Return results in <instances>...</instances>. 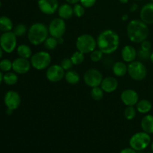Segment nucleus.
Instances as JSON below:
<instances>
[{"label": "nucleus", "mask_w": 153, "mask_h": 153, "mask_svg": "<svg viewBox=\"0 0 153 153\" xmlns=\"http://www.w3.org/2000/svg\"><path fill=\"white\" fill-rule=\"evenodd\" d=\"M97 47L104 53L111 55L117 50L120 45V37L111 29H106L100 33L97 38Z\"/></svg>", "instance_id": "obj_1"}, {"label": "nucleus", "mask_w": 153, "mask_h": 153, "mask_svg": "<svg viewBox=\"0 0 153 153\" xmlns=\"http://www.w3.org/2000/svg\"><path fill=\"white\" fill-rule=\"evenodd\" d=\"M128 38L134 43H140L147 40L149 30L147 24L141 19H132L128 23L126 27Z\"/></svg>", "instance_id": "obj_2"}, {"label": "nucleus", "mask_w": 153, "mask_h": 153, "mask_svg": "<svg viewBox=\"0 0 153 153\" xmlns=\"http://www.w3.org/2000/svg\"><path fill=\"white\" fill-rule=\"evenodd\" d=\"M48 27L43 22H34L29 27L27 33L28 41L34 46H39L44 43L49 37Z\"/></svg>", "instance_id": "obj_3"}, {"label": "nucleus", "mask_w": 153, "mask_h": 153, "mask_svg": "<svg viewBox=\"0 0 153 153\" xmlns=\"http://www.w3.org/2000/svg\"><path fill=\"white\" fill-rule=\"evenodd\" d=\"M76 46L78 51L83 54H89L97 49V39L89 34H83L79 35L76 39Z\"/></svg>", "instance_id": "obj_4"}, {"label": "nucleus", "mask_w": 153, "mask_h": 153, "mask_svg": "<svg viewBox=\"0 0 153 153\" xmlns=\"http://www.w3.org/2000/svg\"><path fill=\"white\" fill-rule=\"evenodd\" d=\"M31 67L37 70L47 69L52 62L51 55L46 51H39L32 55L30 58Z\"/></svg>", "instance_id": "obj_5"}, {"label": "nucleus", "mask_w": 153, "mask_h": 153, "mask_svg": "<svg viewBox=\"0 0 153 153\" xmlns=\"http://www.w3.org/2000/svg\"><path fill=\"white\" fill-rule=\"evenodd\" d=\"M150 143V135L143 131L134 134L129 140L130 147L133 148L136 151L144 150L149 146Z\"/></svg>", "instance_id": "obj_6"}, {"label": "nucleus", "mask_w": 153, "mask_h": 153, "mask_svg": "<svg viewBox=\"0 0 153 153\" xmlns=\"http://www.w3.org/2000/svg\"><path fill=\"white\" fill-rule=\"evenodd\" d=\"M128 74L133 80L140 82L147 76V69L140 61H134L128 64Z\"/></svg>", "instance_id": "obj_7"}, {"label": "nucleus", "mask_w": 153, "mask_h": 153, "mask_svg": "<svg viewBox=\"0 0 153 153\" xmlns=\"http://www.w3.org/2000/svg\"><path fill=\"white\" fill-rule=\"evenodd\" d=\"M0 46L4 52L12 53L17 47V37L12 31L3 32L0 35Z\"/></svg>", "instance_id": "obj_8"}, {"label": "nucleus", "mask_w": 153, "mask_h": 153, "mask_svg": "<svg viewBox=\"0 0 153 153\" xmlns=\"http://www.w3.org/2000/svg\"><path fill=\"white\" fill-rule=\"evenodd\" d=\"M84 82L87 86L93 88L100 86L103 79L102 73L96 68L88 69L83 76Z\"/></svg>", "instance_id": "obj_9"}, {"label": "nucleus", "mask_w": 153, "mask_h": 153, "mask_svg": "<svg viewBox=\"0 0 153 153\" xmlns=\"http://www.w3.org/2000/svg\"><path fill=\"white\" fill-rule=\"evenodd\" d=\"M48 29H49V35L52 37L57 39L62 37L65 34L67 29L65 20L60 17L55 18L49 22Z\"/></svg>", "instance_id": "obj_10"}, {"label": "nucleus", "mask_w": 153, "mask_h": 153, "mask_svg": "<svg viewBox=\"0 0 153 153\" xmlns=\"http://www.w3.org/2000/svg\"><path fill=\"white\" fill-rule=\"evenodd\" d=\"M66 71L61 67L59 64H53L50 65L46 72V77L50 82L57 83L64 79Z\"/></svg>", "instance_id": "obj_11"}, {"label": "nucleus", "mask_w": 153, "mask_h": 153, "mask_svg": "<svg viewBox=\"0 0 153 153\" xmlns=\"http://www.w3.org/2000/svg\"><path fill=\"white\" fill-rule=\"evenodd\" d=\"M4 103L7 109L15 111L20 106L21 97L19 93L15 91H9L4 97Z\"/></svg>", "instance_id": "obj_12"}, {"label": "nucleus", "mask_w": 153, "mask_h": 153, "mask_svg": "<svg viewBox=\"0 0 153 153\" xmlns=\"http://www.w3.org/2000/svg\"><path fill=\"white\" fill-rule=\"evenodd\" d=\"M38 8L46 15H52L58 11L59 7L58 0H38Z\"/></svg>", "instance_id": "obj_13"}, {"label": "nucleus", "mask_w": 153, "mask_h": 153, "mask_svg": "<svg viewBox=\"0 0 153 153\" xmlns=\"http://www.w3.org/2000/svg\"><path fill=\"white\" fill-rule=\"evenodd\" d=\"M31 64L29 60L20 57L15 58L12 64V70L16 74L19 75H23L28 73L31 70Z\"/></svg>", "instance_id": "obj_14"}, {"label": "nucleus", "mask_w": 153, "mask_h": 153, "mask_svg": "<svg viewBox=\"0 0 153 153\" xmlns=\"http://www.w3.org/2000/svg\"><path fill=\"white\" fill-rule=\"evenodd\" d=\"M120 99L126 106H135L139 101V96L134 90L126 89L121 93Z\"/></svg>", "instance_id": "obj_15"}, {"label": "nucleus", "mask_w": 153, "mask_h": 153, "mask_svg": "<svg viewBox=\"0 0 153 153\" xmlns=\"http://www.w3.org/2000/svg\"><path fill=\"white\" fill-rule=\"evenodd\" d=\"M118 85H119V82L116 78L114 76H107V77L103 78L100 87L105 93L111 94V93L114 92L117 89Z\"/></svg>", "instance_id": "obj_16"}, {"label": "nucleus", "mask_w": 153, "mask_h": 153, "mask_svg": "<svg viewBox=\"0 0 153 153\" xmlns=\"http://www.w3.org/2000/svg\"><path fill=\"white\" fill-rule=\"evenodd\" d=\"M140 19L147 25L153 24V2L144 4L140 9Z\"/></svg>", "instance_id": "obj_17"}, {"label": "nucleus", "mask_w": 153, "mask_h": 153, "mask_svg": "<svg viewBox=\"0 0 153 153\" xmlns=\"http://www.w3.org/2000/svg\"><path fill=\"white\" fill-rule=\"evenodd\" d=\"M121 57L124 62L129 64L135 61L137 57V52L134 46L131 45H126L122 49Z\"/></svg>", "instance_id": "obj_18"}, {"label": "nucleus", "mask_w": 153, "mask_h": 153, "mask_svg": "<svg viewBox=\"0 0 153 153\" xmlns=\"http://www.w3.org/2000/svg\"><path fill=\"white\" fill-rule=\"evenodd\" d=\"M58 16L61 19L67 20L70 19L73 16V7H72V4L68 3H64L61 4L58 9Z\"/></svg>", "instance_id": "obj_19"}, {"label": "nucleus", "mask_w": 153, "mask_h": 153, "mask_svg": "<svg viewBox=\"0 0 153 153\" xmlns=\"http://www.w3.org/2000/svg\"><path fill=\"white\" fill-rule=\"evenodd\" d=\"M112 72L117 77H123L128 73V65L124 61H117L112 66Z\"/></svg>", "instance_id": "obj_20"}, {"label": "nucleus", "mask_w": 153, "mask_h": 153, "mask_svg": "<svg viewBox=\"0 0 153 153\" xmlns=\"http://www.w3.org/2000/svg\"><path fill=\"white\" fill-rule=\"evenodd\" d=\"M140 127L145 132L149 134H153V115H145L140 121Z\"/></svg>", "instance_id": "obj_21"}, {"label": "nucleus", "mask_w": 153, "mask_h": 153, "mask_svg": "<svg viewBox=\"0 0 153 153\" xmlns=\"http://www.w3.org/2000/svg\"><path fill=\"white\" fill-rule=\"evenodd\" d=\"M135 106L137 111L140 114H147L152 108V102L145 99L139 100Z\"/></svg>", "instance_id": "obj_22"}, {"label": "nucleus", "mask_w": 153, "mask_h": 153, "mask_svg": "<svg viewBox=\"0 0 153 153\" xmlns=\"http://www.w3.org/2000/svg\"><path fill=\"white\" fill-rule=\"evenodd\" d=\"M64 79L66 82L71 85H77L80 82V75L79 73L73 70H70L68 71H66L65 76H64Z\"/></svg>", "instance_id": "obj_23"}, {"label": "nucleus", "mask_w": 153, "mask_h": 153, "mask_svg": "<svg viewBox=\"0 0 153 153\" xmlns=\"http://www.w3.org/2000/svg\"><path fill=\"white\" fill-rule=\"evenodd\" d=\"M13 28V22L8 16H0V31L2 32H7V31H11Z\"/></svg>", "instance_id": "obj_24"}, {"label": "nucleus", "mask_w": 153, "mask_h": 153, "mask_svg": "<svg viewBox=\"0 0 153 153\" xmlns=\"http://www.w3.org/2000/svg\"><path fill=\"white\" fill-rule=\"evenodd\" d=\"M16 52L19 57L26 59H30L32 56V51L31 47L26 44H21L16 47Z\"/></svg>", "instance_id": "obj_25"}, {"label": "nucleus", "mask_w": 153, "mask_h": 153, "mask_svg": "<svg viewBox=\"0 0 153 153\" xmlns=\"http://www.w3.org/2000/svg\"><path fill=\"white\" fill-rule=\"evenodd\" d=\"M18 82V76L15 72L9 71L3 75V82L8 86H13Z\"/></svg>", "instance_id": "obj_26"}, {"label": "nucleus", "mask_w": 153, "mask_h": 153, "mask_svg": "<svg viewBox=\"0 0 153 153\" xmlns=\"http://www.w3.org/2000/svg\"><path fill=\"white\" fill-rule=\"evenodd\" d=\"M104 93L105 92L100 86L93 88L91 91V98L95 101H100L102 100L103 97H104Z\"/></svg>", "instance_id": "obj_27"}, {"label": "nucleus", "mask_w": 153, "mask_h": 153, "mask_svg": "<svg viewBox=\"0 0 153 153\" xmlns=\"http://www.w3.org/2000/svg\"><path fill=\"white\" fill-rule=\"evenodd\" d=\"M43 44H44L45 48H46L47 50H49V51H52V50H54V49H55L57 48V46L59 45L58 44V39L55 38V37H52V36L48 37L47 39L44 41Z\"/></svg>", "instance_id": "obj_28"}, {"label": "nucleus", "mask_w": 153, "mask_h": 153, "mask_svg": "<svg viewBox=\"0 0 153 153\" xmlns=\"http://www.w3.org/2000/svg\"><path fill=\"white\" fill-rule=\"evenodd\" d=\"M28 28H27L26 25H24V24L22 23H20V24H18V25H16V26L13 27L12 31H13V34H14L16 37H22V36L25 35V34H27V33H28Z\"/></svg>", "instance_id": "obj_29"}, {"label": "nucleus", "mask_w": 153, "mask_h": 153, "mask_svg": "<svg viewBox=\"0 0 153 153\" xmlns=\"http://www.w3.org/2000/svg\"><path fill=\"white\" fill-rule=\"evenodd\" d=\"M70 58H71L72 62L73 63L74 65H80L85 61V54L77 50L75 52H73Z\"/></svg>", "instance_id": "obj_30"}, {"label": "nucleus", "mask_w": 153, "mask_h": 153, "mask_svg": "<svg viewBox=\"0 0 153 153\" xmlns=\"http://www.w3.org/2000/svg\"><path fill=\"white\" fill-rule=\"evenodd\" d=\"M123 114L126 119L128 120H132L137 114V109L134 106H126Z\"/></svg>", "instance_id": "obj_31"}, {"label": "nucleus", "mask_w": 153, "mask_h": 153, "mask_svg": "<svg viewBox=\"0 0 153 153\" xmlns=\"http://www.w3.org/2000/svg\"><path fill=\"white\" fill-rule=\"evenodd\" d=\"M12 64L13 61L7 58H3L0 60V70L2 73H7L12 70Z\"/></svg>", "instance_id": "obj_32"}, {"label": "nucleus", "mask_w": 153, "mask_h": 153, "mask_svg": "<svg viewBox=\"0 0 153 153\" xmlns=\"http://www.w3.org/2000/svg\"><path fill=\"white\" fill-rule=\"evenodd\" d=\"M103 55H104V53L101 50H100L99 49H96L90 53V58L93 62L97 63L102 61V59L103 58Z\"/></svg>", "instance_id": "obj_33"}, {"label": "nucleus", "mask_w": 153, "mask_h": 153, "mask_svg": "<svg viewBox=\"0 0 153 153\" xmlns=\"http://www.w3.org/2000/svg\"><path fill=\"white\" fill-rule=\"evenodd\" d=\"M73 14L74 16H76V17H82L85 15V7H84L82 4H81L80 3H77V4H74L73 6Z\"/></svg>", "instance_id": "obj_34"}, {"label": "nucleus", "mask_w": 153, "mask_h": 153, "mask_svg": "<svg viewBox=\"0 0 153 153\" xmlns=\"http://www.w3.org/2000/svg\"><path fill=\"white\" fill-rule=\"evenodd\" d=\"M61 67L64 69L65 71H68V70H72L73 67V63L72 62L71 58H65L61 61Z\"/></svg>", "instance_id": "obj_35"}, {"label": "nucleus", "mask_w": 153, "mask_h": 153, "mask_svg": "<svg viewBox=\"0 0 153 153\" xmlns=\"http://www.w3.org/2000/svg\"><path fill=\"white\" fill-rule=\"evenodd\" d=\"M151 52V50H143L140 49L137 52V57L140 58V61H147L150 59Z\"/></svg>", "instance_id": "obj_36"}, {"label": "nucleus", "mask_w": 153, "mask_h": 153, "mask_svg": "<svg viewBox=\"0 0 153 153\" xmlns=\"http://www.w3.org/2000/svg\"><path fill=\"white\" fill-rule=\"evenodd\" d=\"M97 0H80V4H82L85 8H90L95 5Z\"/></svg>", "instance_id": "obj_37"}, {"label": "nucleus", "mask_w": 153, "mask_h": 153, "mask_svg": "<svg viewBox=\"0 0 153 153\" xmlns=\"http://www.w3.org/2000/svg\"><path fill=\"white\" fill-rule=\"evenodd\" d=\"M151 48H152V43L148 40L140 43V49H143V50H151Z\"/></svg>", "instance_id": "obj_38"}, {"label": "nucleus", "mask_w": 153, "mask_h": 153, "mask_svg": "<svg viewBox=\"0 0 153 153\" xmlns=\"http://www.w3.org/2000/svg\"><path fill=\"white\" fill-rule=\"evenodd\" d=\"M120 153H137V151L131 147H127L123 149Z\"/></svg>", "instance_id": "obj_39"}, {"label": "nucleus", "mask_w": 153, "mask_h": 153, "mask_svg": "<svg viewBox=\"0 0 153 153\" xmlns=\"http://www.w3.org/2000/svg\"><path fill=\"white\" fill-rule=\"evenodd\" d=\"M66 1H67V3H68V4H77V3L80 2V0H65Z\"/></svg>", "instance_id": "obj_40"}, {"label": "nucleus", "mask_w": 153, "mask_h": 153, "mask_svg": "<svg viewBox=\"0 0 153 153\" xmlns=\"http://www.w3.org/2000/svg\"><path fill=\"white\" fill-rule=\"evenodd\" d=\"M137 7H138V5H137V4H136V3H134V4H131V7H130V10H131V12L135 11V10L137 9Z\"/></svg>", "instance_id": "obj_41"}, {"label": "nucleus", "mask_w": 153, "mask_h": 153, "mask_svg": "<svg viewBox=\"0 0 153 153\" xmlns=\"http://www.w3.org/2000/svg\"><path fill=\"white\" fill-rule=\"evenodd\" d=\"M58 44H62L64 43V38L62 37H60V38H58Z\"/></svg>", "instance_id": "obj_42"}, {"label": "nucleus", "mask_w": 153, "mask_h": 153, "mask_svg": "<svg viewBox=\"0 0 153 153\" xmlns=\"http://www.w3.org/2000/svg\"><path fill=\"white\" fill-rule=\"evenodd\" d=\"M3 75L4 74L2 73V72L0 70V85H1V82H3Z\"/></svg>", "instance_id": "obj_43"}, {"label": "nucleus", "mask_w": 153, "mask_h": 153, "mask_svg": "<svg viewBox=\"0 0 153 153\" xmlns=\"http://www.w3.org/2000/svg\"><path fill=\"white\" fill-rule=\"evenodd\" d=\"M3 52H4V51L2 50V49H1V47L0 46V60L3 57Z\"/></svg>", "instance_id": "obj_44"}, {"label": "nucleus", "mask_w": 153, "mask_h": 153, "mask_svg": "<svg viewBox=\"0 0 153 153\" xmlns=\"http://www.w3.org/2000/svg\"><path fill=\"white\" fill-rule=\"evenodd\" d=\"M119 1L122 4H127L129 1V0H119Z\"/></svg>", "instance_id": "obj_45"}, {"label": "nucleus", "mask_w": 153, "mask_h": 153, "mask_svg": "<svg viewBox=\"0 0 153 153\" xmlns=\"http://www.w3.org/2000/svg\"><path fill=\"white\" fill-rule=\"evenodd\" d=\"M6 113H7V114H8V115L12 114H13V111L9 110V109H7V110H6Z\"/></svg>", "instance_id": "obj_46"}, {"label": "nucleus", "mask_w": 153, "mask_h": 153, "mask_svg": "<svg viewBox=\"0 0 153 153\" xmlns=\"http://www.w3.org/2000/svg\"><path fill=\"white\" fill-rule=\"evenodd\" d=\"M127 19H128V15L125 14V15H123V17H122L123 20H126Z\"/></svg>", "instance_id": "obj_47"}, {"label": "nucleus", "mask_w": 153, "mask_h": 153, "mask_svg": "<svg viewBox=\"0 0 153 153\" xmlns=\"http://www.w3.org/2000/svg\"><path fill=\"white\" fill-rule=\"evenodd\" d=\"M149 60H150V61H151V62H152V64H153V52H151V55H150V59H149Z\"/></svg>", "instance_id": "obj_48"}, {"label": "nucleus", "mask_w": 153, "mask_h": 153, "mask_svg": "<svg viewBox=\"0 0 153 153\" xmlns=\"http://www.w3.org/2000/svg\"><path fill=\"white\" fill-rule=\"evenodd\" d=\"M151 149H152V151L153 152V141H152V143H151Z\"/></svg>", "instance_id": "obj_49"}, {"label": "nucleus", "mask_w": 153, "mask_h": 153, "mask_svg": "<svg viewBox=\"0 0 153 153\" xmlns=\"http://www.w3.org/2000/svg\"><path fill=\"white\" fill-rule=\"evenodd\" d=\"M1 4H1V0H0V7H1Z\"/></svg>", "instance_id": "obj_50"}, {"label": "nucleus", "mask_w": 153, "mask_h": 153, "mask_svg": "<svg viewBox=\"0 0 153 153\" xmlns=\"http://www.w3.org/2000/svg\"><path fill=\"white\" fill-rule=\"evenodd\" d=\"M150 1H152V2H153V0H150Z\"/></svg>", "instance_id": "obj_51"}, {"label": "nucleus", "mask_w": 153, "mask_h": 153, "mask_svg": "<svg viewBox=\"0 0 153 153\" xmlns=\"http://www.w3.org/2000/svg\"><path fill=\"white\" fill-rule=\"evenodd\" d=\"M135 1H140V0H135Z\"/></svg>", "instance_id": "obj_52"}, {"label": "nucleus", "mask_w": 153, "mask_h": 153, "mask_svg": "<svg viewBox=\"0 0 153 153\" xmlns=\"http://www.w3.org/2000/svg\"><path fill=\"white\" fill-rule=\"evenodd\" d=\"M146 153H153V152H146Z\"/></svg>", "instance_id": "obj_53"}]
</instances>
